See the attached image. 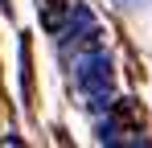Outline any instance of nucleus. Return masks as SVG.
Masks as SVG:
<instances>
[{"label":"nucleus","mask_w":152,"mask_h":148,"mask_svg":"<svg viewBox=\"0 0 152 148\" xmlns=\"http://www.w3.org/2000/svg\"><path fill=\"white\" fill-rule=\"evenodd\" d=\"M74 82H78V95L86 99L91 111L111 107V86H115L111 53H107V49H86V53H78V62H74Z\"/></svg>","instance_id":"f257e3e1"},{"label":"nucleus","mask_w":152,"mask_h":148,"mask_svg":"<svg viewBox=\"0 0 152 148\" xmlns=\"http://www.w3.org/2000/svg\"><path fill=\"white\" fill-rule=\"evenodd\" d=\"M53 33L62 37V45H70L78 37H91V33H95V12H91L86 4H70V8H66V21L58 25Z\"/></svg>","instance_id":"f03ea898"},{"label":"nucleus","mask_w":152,"mask_h":148,"mask_svg":"<svg viewBox=\"0 0 152 148\" xmlns=\"http://www.w3.org/2000/svg\"><path fill=\"white\" fill-rule=\"evenodd\" d=\"M115 119L124 123V127H136V132H140V127H144V111H140L136 99H119V103H115Z\"/></svg>","instance_id":"7ed1b4c3"}]
</instances>
